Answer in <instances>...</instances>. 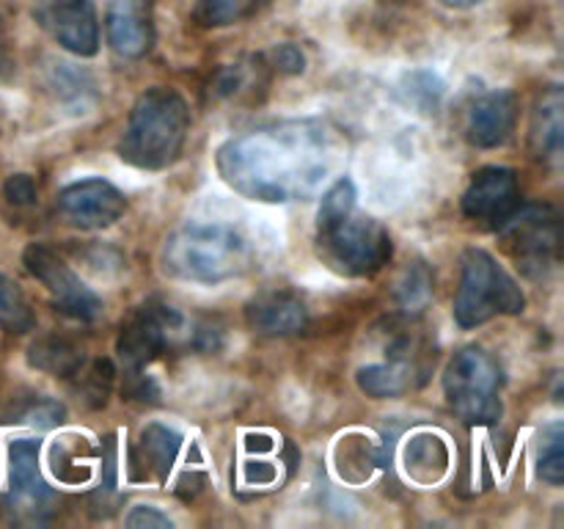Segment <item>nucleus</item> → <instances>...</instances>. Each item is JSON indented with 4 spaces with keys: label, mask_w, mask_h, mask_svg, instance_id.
Returning <instances> with one entry per match:
<instances>
[{
    "label": "nucleus",
    "mask_w": 564,
    "mask_h": 529,
    "mask_svg": "<svg viewBox=\"0 0 564 529\" xmlns=\"http://www.w3.org/2000/svg\"><path fill=\"white\" fill-rule=\"evenodd\" d=\"M182 336H185V317L180 309L160 298H149L147 303L132 309L130 317L121 323L116 350L132 373H141L149 361L163 356Z\"/></svg>",
    "instance_id": "obj_8"
},
{
    "label": "nucleus",
    "mask_w": 564,
    "mask_h": 529,
    "mask_svg": "<svg viewBox=\"0 0 564 529\" xmlns=\"http://www.w3.org/2000/svg\"><path fill=\"white\" fill-rule=\"evenodd\" d=\"M248 325L264 336H290L306 328L308 309L297 295L284 290L264 292L246 309Z\"/></svg>",
    "instance_id": "obj_16"
},
{
    "label": "nucleus",
    "mask_w": 564,
    "mask_h": 529,
    "mask_svg": "<svg viewBox=\"0 0 564 529\" xmlns=\"http://www.w3.org/2000/svg\"><path fill=\"white\" fill-rule=\"evenodd\" d=\"M518 207H521L518 176L505 165H488V169L477 171L468 191L463 193V213L474 220L501 226Z\"/></svg>",
    "instance_id": "obj_13"
},
{
    "label": "nucleus",
    "mask_w": 564,
    "mask_h": 529,
    "mask_svg": "<svg viewBox=\"0 0 564 529\" xmlns=\"http://www.w3.org/2000/svg\"><path fill=\"white\" fill-rule=\"evenodd\" d=\"M50 86L55 88V97H58L61 102L72 105L77 114H86V108H91L94 83L86 72H77L72 69L69 64H61L58 69H53Z\"/></svg>",
    "instance_id": "obj_23"
},
{
    "label": "nucleus",
    "mask_w": 564,
    "mask_h": 529,
    "mask_svg": "<svg viewBox=\"0 0 564 529\" xmlns=\"http://www.w3.org/2000/svg\"><path fill=\"white\" fill-rule=\"evenodd\" d=\"M28 361H31V367L55 375V378H75L86 364V353L69 336L53 334L33 342Z\"/></svg>",
    "instance_id": "obj_20"
},
{
    "label": "nucleus",
    "mask_w": 564,
    "mask_h": 529,
    "mask_svg": "<svg viewBox=\"0 0 564 529\" xmlns=\"http://www.w3.org/2000/svg\"><path fill=\"white\" fill-rule=\"evenodd\" d=\"M33 17L69 53L88 58L99 50V22L91 0H36Z\"/></svg>",
    "instance_id": "obj_11"
},
{
    "label": "nucleus",
    "mask_w": 564,
    "mask_h": 529,
    "mask_svg": "<svg viewBox=\"0 0 564 529\" xmlns=\"http://www.w3.org/2000/svg\"><path fill=\"white\" fill-rule=\"evenodd\" d=\"M405 94L408 102H413L422 110H430L438 105L441 97H444V83H441L433 72H413L405 80Z\"/></svg>",
    "instance_id": "obj_28"
},
{
    "label": "nucleus",
    "mask_w": 564,
    "mask_h": 529,
    "mask_svg": "<svg viewBox=\"0 0 564 529\" xmlns=\"http://www.w3.org/2000/svg\"><path fill=\"white\" fill-rule=\"evenodd\" d=\"M501 367L490 353L471 345L455 353L444 373V391L452 411L471 424H490L501 417Z\"/></svg>",
    "instance_id": "obj_6"
},
{
    "label": "nucleus",
    "mask_w": 564,
    "mask_h": 529,
    "mask_svg": "<svg viewBox=\"0 0 564 529\" xmlns=\"http://www.w3.org/2000/svg\"><path fill=\"white\" fill-rule=\"evenodd\" d=\"M273 66H279L281 72H303V66H306V58H303L301 50L295 47V44H279V47L273 50Z\"/></svg>",
    "instance_id": "obj_33"
},
{
    "label": "nucleus",
    "mask_w": 564,
    "mask_h": 529,
    "mask_svg": "<svg viewBox=\"0 0 564 529\" xmlns=\"http://www.w3.org/2000/svg\"><path fill=\"white\" fill-rule=\"evenodd\" d=\"M165 273L193 284H220L248 268V246L231 226L187 224L165 240Z\"/></svg>",
    "instance_id": "obj_3"
},
{
    "label": "nucleus",
    "mask_w": 564,
    "mask_h": 529,
    "mask_svg": "<svg viewBox=\"0 0 564 529\" xmlns=\"http://www.w3.org/2000/svg\"><path fill=\"white\" fill-rule=\"evenodd\" d=\"M317 242L325 262L345 276H372L391 259L389 231L375 218L356 215V209L319 220Z\"/></svg>",
    "instance_id": "obj_5"
},
{
    "label": "nucleus",
    "mask_w": 564,
    "mask_h": 529,
    "mask_svg": "<svg viewBox=\"0 0 564 529\" xmlns=\"http://www.w3.org/2000/svg\"><path fill=\"white\" fill-rule=\"evenodd\" d=\"M110 47L124 58H141L154 44L152 0H108L105 14Z\"/></svg>",
    "instance_id": "obj_14"
},
{
    "label": "nucleus",
    "mask_w": 564,
    "mask_h": 529,
    "mask_svg": "<svg viewBox=\"0 0 564 529\" xmlns=\"http://www.w3.org/2000/svg\"><path fill=\"white\" fill-rule=\"evenodd\" d=\"M527 306L518 281L505 264L482 248H468L463 257L460 290L455 298V320L460 328H477L496 314H521Z\"/></svg>",
    "instance_id": "obj_4"
},
{
    "label": "nucleus",
    "mask_w": 564,
    "mask_h": 529,
    "mask_svg": "<svg viewBox=\"0 0 564 529\" xmlns=\"http://www.w3.org/2000/svg\"><path fill=\"white\" fill-rule=\"evenodd\" d=\"M264 0H198L193 9V20L202 28H224L248 20L262 9Z\"/></svg>",
    "instance_id": "obj_22"
},
{
    "label": "nucleus",
    "mask_w": 564,
    "mask_h": 529,
    "mask_svg": "<svg viewBox=\"0 0 564 529\" xmlns=\"http://www.w3.org/2000/svg\"><path fill=\"white\" fill-rule=\"evenodd\" d=\"M538 474L549 485H562L564 479V428L562 422L543 428L538 439Z\"/></svg>",
    "instance_id": "obj_24"
},
{
    "label": "nucleus",
    "mask_w": 564,
    "mask_h": 529,
    "mask_svg": "<svg viewBox=\"0 0 564 529\" xmlns=\"http://www.w3.org/2000/svg\"><path fill=\"white\" fill-rule=\"evenodd\" d=\"M22 262H25L28 273L36 281H42L47 287V292L53 295L55 306L64 314L75 320H94L102 312V301H99L97 292L53 251V248L42 246V242H33L22 253Z\"/></svg>",
    "instance_id": "obj_10"
},
{
    "label": "nucleus",
    "mask_w": 564,
    "mask_h": 529,
    "mask_svg": "<svg viewBox=\"0 0 564 529\" xmlns=\"http://www.w3.org/2000/svg\"><path fill=\"white\" fill-rule=\"evenodd\" d=\"M446 6H455V9H468V6H477L479 0H441Z\"/></svg>",
    "instance_id": "obj_34"
},
{
    "label": "nucleus",
    "mask_w": 564,
    "mask_h": 529,
    "mask_svg": "<svg viewBox=\"0 0 564 529\" xmlns=\"http://www.w3.org/2000/svg\"><path fill=\"white\" fill-rule=\"evenodd\" d=\"M66 411L61 402L47 400V397H39V400H31L25 408L20 411V422L31 424V428L39 430H50V428H58L64 422Z\"/></svg>",
    "instance_id": "obj_30"
},
{
    "label": "nucleus",
    "mask_w": 564,
    "mask_h": 529,
    "mask_svg": "<svg viewBox=\"0 0 564 529\" xmlns=\"http://www.w3.org/2000/svg\"><path fill=\"white\" fill-rule=\"evenodd\" d=\"M182 435L174 428H165V424H147L141 430V439H138L135 452H132V477L135 479H158L165 483L174 468L176 455H180Z\"/></svg>",
    "instance_id": "obj_18"
},
{
    "label": "nucleus",
    "mask_w": 564,
    "mask_h": 529,
    "mask_svg": "<svg viewBox=\"0 0 564 529\" xmlns=\"http://www.w3.org/2000/svg\"><path fill=\"white\" fill-rule=\"evenodd\" d=\"M75 378L80 395L86 397L91 406H102V402L108 400L110 384H113V364H110L108 358H97V361H91L88 367L83 364V369Z\"/></svg>",
    "instance_id": "obj_27"
},
{
    "label": "nucleus",
    "mask_w": 564,
    "mask_h": 529,
    "mask_svg": "<svg viewBox=\"0 0 564 529\" xmlns=\"http://www.w3.org/2000/svg\"><path fill=\"white\" fill-rule=\"evenodd\" d=\"M405 468L416 483H438L449 468V450L444 439L433 433H419L405 446Z\"/></svg>",
    "instance_id": "obj_21"
},
{
    "label": "nucleus",
    "mask_w": 564,
    "mask_h": 529,
    "mask_svg": "<svg viewBox=\"0 0 564 529\" xmlns=\"http://www.w3.org/2000/svg\"><path fill=\"white\" fill-rule=\"evenodd\" d=\"M127 527L132 529H171V518L152 505H135L127 516Z\"/></svg>",
    "instance_id": "obj_32"
},
{
    "label": "nucleus",
    "mask_w": 564,
    "mask_h": 529,
    "mask_svg": "<svg viewBox=\"0 0 564 529\" xmlns=\"http://www.w3.org/2000/svg\"><path fill=\"white\" fill-rule=\"evenodd\" d=\"M0 328L14 331V334L33 328V312L31 306H28L25 295H22L20 287L3 273H0Z\"/></svg>",
    "instance_id": "obj_25"
},
{
    "label": "nucleus",
    "mask_w": 564,
    "mask_h": 529,
    "mask_svg": "<svg viewBox=\"0 0 564 529\" xmlns=\"http://www.w3.org/2000/svg\"><path fill=\"white\" fill-rule=\"evenodd\" d=\"M6 494L11 501L39 507L47 501L50 490L39 472V444L31 439L11 441L9 466H6Z\"/></svg>",
    "instance_id": "obj_17"
},
{
    "label": "nucleus",
    "mask_w": 564,
    "mask_h": 529,
    "mask_svg": "<svg viewBox=\"0 0 564 529\" xmlns=\"http://www.w3.org/2000/svg\"><path fill=\"white\" fill-rule=\"evenodd\" d=\"M430 373L427 350L413 334H397L386 347V361L358 369V386L369 397H400L424 384Z\"/></svg>",
    "instance_id": "obj_9"
},
{
    "label": "nucleus",
    "mask_w": 564,
    "mask_h": 529,
    "mask_svg": "<svg viewBox=\"0 0 564 529\" xmlns=\"http://www.w3.org/2000/svg\"><path fill=\"white\" fill-rule=\"evenodd\" d=\"M3 196L9 198V204H14V207H28V204L36 202V182L28 174L9 176L3 185Z\"/></svg>",
    "instance_id": "obj_31"
},
{
    "label": "nucleus",
    "mask_w": 564,
    "mask_h": 529,
    "mask_svg": "<svg viewBox=\"0 0 564 529\" xmlns=\"http://www.w3.org/2000/svg\"><path fill=\"white\" fill-rule=\"evenodd\" d=\"M562 88L551 86L540 94L532 116V149L545 163H560L562 141H564V121H562Z\"/></svg>",
    "instance_id": "obj_19"
},
{
    "label": "nucleus",
    "mask_w": 564,
    "mask_h": 529,
    "mask_svg": "<svg viewBox=\"0 0 564 529\" xmlns=\"http://www.w3.org/2000/svg\"><path fill=\"white\" fill-rule=\"evenodd\" d=\"M518 121V97L507 88L482 94L466 114V138L479 149L501 147L512 136Z\"/></svg>",
    "instance_id": "obj_15"
},
{
    "label": "nucleus",
    "mask_w": 564,
    "mask_h": 529,
    "mask_svg": "<svg viewBox=\"0 0 564 529\" xmlns=\"http://www.w3.org/2000/svg\"><path fill=\"white\" fill-rule=\"evenodd\" d=\"M507 251L527 276H545L560 262L562 224L560 215L549 204H527L518 207L501 224Z\"/></svg>",
    "instance_id": "obj_7"
},
{
    "label": "nucleus",
    "mask_w": 564,
    "mask_h": 529,
    "mask_svg": "<svg viewBox=\"0 0 564 529\" xmlns=\"http://www.w3.org/2000/svg\"><path fill=\"white\" fill-rule=\"evenodd\" d=\"M191 130V110L174 88H147L135 99L119 143V158L143 171H160L180 158Z\"/></svg>",
    "instance_id": "obj_2"
},
{
    "label": "nucleus",
    "mask_w": 564,
    "mask_h": 529,
    "mask_svg": "<svg viewBox=\"0 0 564 529\" xmlns=\"http://www.w3.org/2000/svg\"><path fill=\"white\" fill-rule=\"evenodd\" d=\"M127 202L108 180H83L58 193L61 218L77 229H105L124 213Z\"/></svg>",
    "instance_id": "obj_12"
},
{
    "label": "nucleus",
    "mask_w": 564,
    "mask_h": 529,
    "mask_svg": "<svg viewBox=\"0 0 564 529\" xmlns=\"http://www.w3.org/2000/svg\"><path fill=\"white\" fill-rule=\"evenodd\" d=\"M251 80H253V72L248 69V64H229L213 77V83H209V94H213L215 99L237 97V94L246 91V86Z\"/></svg>",
    "instance_id": "obj_29"
},
{
    "label": "nucleus",
    "mask_w": 564,
    "mask_h": 529,
    "mask_svg": "<svg viewBox=\"0 0 564 529\" xmlns=\"http://www.w3.org/2000/svg\"><path fill=\"white\" fill-rule=\"evenodd\" d=\"M430 295H433V276L422 264H413L405 270V276L397 284V298L405 312H422L427 306Z\"/></svg>",
    "instance_id": "obj_26"
},
{
    "label": "nucleus",
    "mask_w": 564,
    "mask_h": 529,
    "mask_svg": "<svg viewBox=\"0 0 564 529\" xmlns=\"http://www.w3.org/2000/svg\"><path fill=\"white\" fill-rule=\"evenodd\" d=\"M334 165L323 121L295 119L231 138L218 152V171L237 193L259 202L306 198Z\"/></svg>",
    "instance_id": "obj_1"
}]
</instances>
